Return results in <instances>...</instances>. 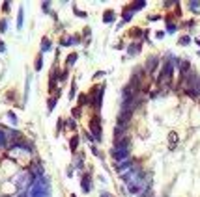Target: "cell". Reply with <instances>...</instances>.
<instances>
[{"label":"cell","instance_id":"obj_2","mask_svg":"<svg viewBox=\"0 0 200 197\" xmlns=\"http://www.w3.org/2000/svg\"><path fill=\"white\" fill-rule=\"evenodd\" d=\"M148 71H153L155 67H157V60H155V58H150V61H148Z\"/></svg>","mask_w":200,"mask_h":197},{"label":"cell","instance_id":"obj_5","mask_svg":"<svg viewBox=\"0 0 200 197\" xmlns=\"http://www.w3.org/2000/svg\"><path fill=\"white\" fill-rule=\"evenodd\" d=\"M0 50H6V46H4V43L0 41Z\"/></svg>","mask_w":200,"mask_h":197},{"label":"cell","instance_id":"obj_1","mask_svg":"<svg viewBox=\"0 0 200 197\" xmlns=\"http://www.w3.org/2000/svg\"><path fill=\"white\" fill-rule=\"evenodd\" d=\"M90 128L99 136V117L96 115V117H92V121H90Z\"/></svg>","mask_w":200,"mask_h":197},{"label":"cell","instance_id":"obj_3","mask_svg":"<svg viewBox=\"0 0 200 197\" xmlns=\"http://www.w3.org/2000/svg\"><path fill=\"white\" fill-rule=\"evenodd\" d=\"M0 32H6V19L0 20Z\"/></svg>","mask_w":200,"mask_h":197},{"label":"cell","instance_id":"obj_4","mask_svg":"<svg viewBox=\"0 0 200 197\" xmlns=\"http://www.w3.org/2000/svg\"><path fill=\"white\" fill-rule=\"evenodd\" d=\"M51 46V43H49V39H43V50H45V48H49Z\"/></svg>","mask_w":200,"mask_h":197}]
</instances>
